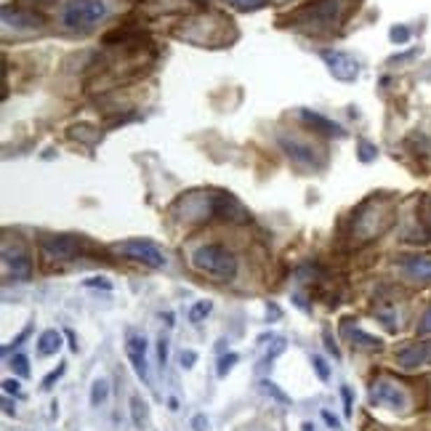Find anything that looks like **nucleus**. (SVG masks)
<instances>
[{"instance_id": "f257e3e1", "label": "nucleus", "mask_w": 431, "mask_h": 431, "mask_svg": "<svg viewBox=\"0 0 431 431\" xmlns=\"http://www.w3.org/2000/svg\"><path fill=\"white\" fill-rule=\"evenodd\" d=\"M192 267L197 271H202V274L218 280V283H229V280H234V274H237V258L224 245L208 243V245H200L192 253Z\"/></svg>"}, {"instance_id": "f03ea898", "label": "nucleus", "mask_w": 431, "mask_h": 431, "mask_svg": "<svg viewBox=\"0 0 431 431\" xmlns=\"http://www.w3.org/2000/svg\"><path fill=\"white\" fill-rule=\"evenodd\" d=\"M109 16L107 0H69L62 11V22L72 29H91Z\"/></svg>"}, {"instance_id": "7ed1b4c3", "label": "nucleus", "mask_w": 431, "mask_h": 431, "mask_svg": "<svg viewBox=\"0 0 431 431\" xmlns=\"http://www.w3.org/2000/svg\"><path fill=\"white\" fill-rule=\"evenodd\" d=\"M112 250H115L118 256H125V258H131V261L144 264L149 269H162V267L168 264V258H165V253H162L160 248L155 243H149V240H141V237H134V240L112 245Z\"/></svg>"}, {"instance_id": "20e7f679", "label": "nucleus", "mask_w": 431, "mask_h": 431, "mask_svg": "<svg viewBox=\"0 0 431 431\" xmlns=\"http://www.w3.org/2000/svg\"><path fill=\"white\" fill-rule=\"evenodd\" d=\"M370 402L376 404V407H386V410H407V394H404L397 383H391V381H376L373 386H370Z\"/></svg>"}, {"instance_id": "39448f33", "label": "nucleus", "mask_w": 431, "mask_h": 431, "mask_svg": "<svg viewBox=\"0 0 431 431\" xmlns=\"http://www.w3.org/2000/svg\"><path fill=\"white\" fill-rule=\"evenodd\" d=\"M3 267H6V274L14 277L19 283H27L32 277V261H29L27 250L22 245H3Z\"/></svg>"}, {"instance_id": "423d86ee", "label": "nucleus", "mask_w": 431, "mask_h": 431, "mask_svg": "<svg viewBox=\"0 0 431 431\" xmlns=\"http://www.w3.org/2000/svg\"><path fill=\"white\" fill-rule=\"evenodd\" d=\"M323 62L327 64L330 75L338 78V80H354L360 75L357 59L349 56L346 51H323Z\"/></svg>"}, {"instance_id": "0eeeda50", "label": "nucleus", "mask_w": 431, "mask_h": 431, "mask_svg": "<svg viewBox=\"0 0 431 431\" xmlns=\"http://www.w3.org/2000/svg\"><path fill=\"white\" fill-rule=\"evenodd\" d=\"M41 250L45 258H62L64 261V258H72L80 250V240L67 237V234H62V237H43Z\"/></svg>"}, {"instance_id": "6e6552de", "label": "nucleus", "mask_w": 431, "mask_h": 431, "mask_svg": "<svg viewBox=\"0 0 431 431\" xmlns=\"http://www.w3.org/2000/svg\"><path fill=\"white\" fill-rule=\"evenodd\" d=\"M338 8H341V0H323L317 3L314 8L306 11V24L311 27H333L338 22Z\"/></svg>"}, {"instance_id": "1a4fd4ad", "label": "nucleus", "mask_w": 431, "mask_h": 431, "mask_svg": "<svg viewBox=\"0 0 431 431\" xmlns=\"http://www.w3.org/2000/svg\"><path fill=\"white\" fill-rule=\"evenodd\" d=\"M125 351H128V360L134 365L136 376L141 378L144 383H149V367H147V341L144 336H131L128 344H125Z\"/></svg>"}, {"instance_id": "9d476101", "label": "nucleus", "mask_w": 431, "mask_h": 431, "mask_svg": "<svg viewBox=\"0 0 431 431\" xmlns=\"http://www.w3.org/2000/svg\"><path fill=\"white\" fill-rule=\"evenodd\" d=\"M280 144H283V149L288 152V157L290 160H296L298 165H309V168H317L320 165V160L314 157V149L309 147V144H301V141H296V139H280Z\"/></svg>"}, {"instance_id": "9b49d317", "label": "nucleus", "mask_w": 431, "mask_h": 431, "mask_svg": "<svg viewBox=\"0 0 431 431\" xmlns=\"http://www.w3.org/2000/svg\"><path fill=\"white\" fill-rule=\"evenodd\" d=\"M402 271L410 280H421V283H431V256H416L404 258Z\"/></svg>"}, {"instance_id": "f8f14e48", "label": "nucleus", "mask_w": 431, "mask_h": 431, "mask_svg": "<svg viewBox=\"0 0 431 431\" xmlns=\"http://www.w3.org/2000/svg\"><path fill=\"white\" fill-rule=\"evenodd\" d=\"M301 120L309 122L311 128H317V131H320V134H325V136H336V139L346 136V134H344V128H341L338 122L327 120V118L317 115V112H309V109H304V112H301Z\"/></svg>"}, {"instance_id": "ddd939ff", "label": "nucleus", "mask_w": 431, "mask_h": 431, "mask_svg": "<svg viewBox=\"0 0 431 431\" xmlns=\"http://www.w3.org/2000/svg\"><path fill=\"white\" fill-rule=\"evenodd\" d=\"M3 19H6V24H11V27H41V16H35L32 11H3Z\"/></svg>"}, {"instance_id": "4468645a", "label": "nucleus", "mask_w": 431, "mask_h": 431, "mask_svg": "<svg viewBox=\"0 0 431 431\" xmlns=\"http://www.w3.org/2000/svg\"><path fill=\"white\" fill-rule=\"evenodd\" d=\"M423 362H426V344H418V346L400 351V365L402 367H418Z\"/></svg>"}, {"instance_id": "2eb2a0df", "label": "nucleus", "mask_w": 431, "mask_h": 431, "mask_svg": "<svg viewBox=\"0 0 431 431\" xmlns=\"http://www.w3.org/2000/svg\"><path fill=\"white\" fill-rule=\"evenodd\" d=\"M344 333H346V338H351L357 346H365V349H378V346H381V338L370 336V333H365V330H360V327H349V325H344Z\"/></svg>"}, {"instance_id": "dca6fc26", "label": "nucleus", "mask_w": 431, "mask_h": 431, "mask_svg": "<svg viewBox=\"0 0 431 431\" xmlns=\"http://www.w3.org/2000/svg\"><path fill=\"white\" fill-rule=\"evenodd\" d=\"M59 349H62V336L56 330H45L41 336V341H38V351H41L43 357H51Z\"/></svg>"}, {"instance_id": "f3484780", "label": "nucleus", "mask_w": 431, "mask_h": 431, "mask_svg": "<svg viewBox=\"0 0 431 431\" xmlns=\"http://www.w3.org/2000/svg\"><path fill=\"white\" fill-rule=\"evenodd\" d=\"M131 413H134L136 429H144V423H147V404L141 402L139 397H131Z\"/></svg>"}, {"instance_id": "a211bd4d", "label": "nucleus", "mask_w": 431, "mask_h": 431, "mask_svg": "<svg viewBox=\"0 0 431 431\" xmlns=\"http://www.w3.org/2000/svg\"><path fill=\"white\" fill-rule=\"evenodd\" d=\"M258 386H261V391H264V394H269V397H274L277 402H283V404L290 402V397H288L285 391L277 389V383H271V381H267V378H264V381H258Z\"/></svg>"}, {"instance_id": "6ab92c4d", "label": "nucleus", "mask_w": 431, "mask_h": 431, "mask_svg": "<svg viewBox=\"0 0 431 431\" xmlns=\"http://www.w3.org/2000/svg\"><path fill=\"white\" fill-rule=\"evenodd\" d=\"M107 394H109V383L104 381V378H99L94 383V389H91V404H101L104 400H107Z\"/></svg>"}, {"instance_id": "aec40b11", "label": "nucleus", "mask_w": 431, "mask_h": 431, "mask_svg": "<svg viewBox=\"0 0 431 431\" xmlns=\"http://www.w3.org/2000/svg\"><path fill=\"white\" fill-rule=\"evenodd\" d=\"M211 309H213L211 301H197V304L192 306V311H189V320H192V323H200L205 314H211Z\"/></svg>"}, {"instance_id": "412c9836", "label": "nucleus", "mask_w": 431, "mask_h": 431, "mask_svg": "<svg viewBox=\"0 0 431 431\" xmlns=\"http://www.w3.org/2000/svg\"><path fill=\"white\" fill-rule=\"evenodd\" d=\"M234 362H237V354H234V351H229V354H224V357L218 360V367H216V373H218V378L227 376V373H229L232 367H234Z\"/></svg>"}, {"instance_id": "4be33fe9", "label": "nucleus", "mask_w": 431, "mask_h": 431, "mask_svg": "<svg viewBox=\"0 0 431 431\" xmlns=\"http://www.w3.org/2000/svg\"><path fill=\"white\" fill-rule=\"evenodd\" d=\"M11 367H14V370L22 378L29 376V360L24 357V354H14V360H11Z\"/></svg>"}, {"instance_id": "5701e85b", "label": "nucleus", "mask_w": 431, "mask_h": 431, "mask_svg": "<svg viewBox=\"0 0 431 431\" xmlns=\"http://www.w3.org/2000/svg\"><path fill=\"white\" fill-rule=\"evenodd\" d=\"M311 367H314V373L320 376V381H327V378H330V367L325 365V360L320 357V354H317V357H311Z\"/></svg>"}, {"instance_id": "b1692460", "label": "nucleus", "mask_w": 431, "mask_h": 431, "mask_svg": "<svg viewBox=\"0 0 431 431\" xmlns=\"http://www.w3.org/2000/svg\"><path fill=\"white\" fill-rule=\"evenodd\" d=\"M418 333H421V336H431V306L423 311V317H421V325H418Z\"/></svg>"}, {"instance_id": "393cba45", "label": "nucleus", "mask_w": 431, "mask_h": 431, "mask_svg": "<svg viewBox=\"0 0 431 431\" xmlns=\"http://www.w3.org/2000/svg\"><path fill=\"white\" fill-rule=\"evenodd\" d=\"M64 370H67V367H64V365H59V367H56L54 373H48V376H45V381H43V389H51V386H54L56 378L64 376Z\"/></svg>"}, {"instance_id": "a878e982", "label": "nucleus", "mask_w": 431, "mask_h": 431, "mask_svg": "<svg viewBox=\"0 0 431 431\" xmlns=\"http://www.w3.org/2000/svg\"><path fill=\"white\" fill-rule=\"evenodd\" d=\"M178 360H181V367H195V362H197V351H192V349H187V351H181V357H178Z\"/></svg>"}, {"instance_id": "bb28decb", "label": "nucleus", "mask_w": 431, "mask_h": 431, "mask_svg": "<svg viewBox=\"0 0 431 431\" xmlns=\"http://www.w3.org/2000/svg\"><path fill=\"white\" fill-rule=\"evenodd\" d=\"M407 38H410V29L407 27H394L391 29V41L394 43H404Z\"/></svg>"}, {"instance_id": "cd10ccee", "label": "nucleus", "mask_w": 431, "mask_h": 431, "mask_svg": "<svg viewBox=\"0 0 431 431\" xmlns=\"http://www.w3.org/2000/svg\"><path fill=\"white\" fill-rule=\"evenodd\" d=\"M232 6H234V8H258V6H261V3H264V0H229Z\"/></svg>"}, {"instance_id": "c85d7f7f", "label": "nucleus", "mask_w": 431, "mask_h": 431, "mask_svg": "<svg viewBox=\"0 0 431 431\" xmlns=\"http://www.w3.org/2000/svg\"><path fill=\"white\" fill-rule=\"evenodd\" d=\"M192 429H195V431H208V418H205V416H195V418H192Z\"/></svg>"}, {"instance_id": "c756f323", "label": "nucleus", "mask_w": 431, "mask_h": 431, "mask_svg": "<svg viewBox=\"0 0 431 431\" xmlns=\"http://www.w3.org/2000/svg\"><path fill=\"white\" fill-rule=\"evenodd\" d=\"M3 391H6V394H16V397L22 394V391H19V383L11 381V378H8V381H3Z\"/></svg>"}, {"instance_id": "7c9ffc66", "label": "nucleus", "mask_w": 431, "mask_h": 431, "mask_svg": "<svg viewBox=\"0 0 431 431\" xmlns=\"http://www.w3.org/2000/svg\"><path fill=\"white\" fill-rule=\"evenodd\" d=\"M85 285H88V288H96V285H101V288H112V283H107V280H104V277H91V280H85Z\"/></svg>"}, {"instance_id": "2f4dec72", "label": "nucleus", "mask_w": 431, "mask_h": 431, "mask_svg": "<svg viewBox=\"0 0 431 431\" xmlns=\"http://www.w3.org/2000/svg\"><path fill=\"white\" fill-rule=\"evenodd\" d=\"M157 357H160V365H165V360H168V341H162V338L160 346H157Z\"/></svg>"}, {"instance_id": "473e14b6", "label": "nucleus", "mask_w": 431, "mask_h": 431, "mask_svg": "<svg viewBox=\"0 0 431 431\" xmlns=\"http://www.w3.org/2000/svg\"><path fill=\"white\" fill-rule=\"evenodd\" d=\"M323 418H325V423H327V426H333V429L341 426V423H338V418L333 416V413H327V410H323Z\"/></svg>"}, {"instance_id": "72a5a7b5", "label": "nucleus", "mask_w": 431, "mask_h": 431, "mask_svg": "<svg viewBox=\"0 0 431 431\" xmlns=\"http://www.w3.org/2000/svg\"><path fill=\"white\" fill-rule=\"evenodd\" d=\"M341 394H344V404H346V416H351V391L344 389Z\"/></svg>"}, {"instance_id": "f704fd0d", "label": "nucleus", "mask_w": 431, "mask_h": 431, "mask_svg": "<svg viewBox=\"0 0 431 431\" xmlns=\"http://www.w3.org/2000/svg\"><path fill=\"white\" fill-rule=\"evenodd\" d=\"M301 429H304V431H314V426H311V423H304Z\"/></svg>"}, {"instance_id": "c9c22d12", "label": "nucleus", "mask_w": 431, "mask_h": 431, "mask_svg": "<svg viewBox=\"0 0 431 431\" xmlns=\"http://www.w3.org/2000/svg\"><path fill=\"white\" fill-rule=\"evenodd\" d=\"M426 360H431V344H426Z\"/></svg>"}]
</instances>
